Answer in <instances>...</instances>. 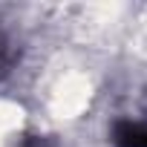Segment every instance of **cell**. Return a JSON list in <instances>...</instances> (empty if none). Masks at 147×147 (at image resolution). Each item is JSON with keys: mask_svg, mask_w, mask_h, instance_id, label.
I'll return each mask as SVG.
<instances>
[{"mask_svg": "<svg viewBox=\"0 0 147 147\" xmlns=\"http://www.w3.org/2000/svg\"><path fill=\"white\" fill-rule=\"evenodd\" d=\"M115 147H147V118H121L113 124Z\"/></svg>", "mask_w": 147, "mask_h": 147, "instance_id": "1", "label": "cell"}, {"mask_svg": "<svg viewBox=\"0 0 147 147\" xmlns=\"http://www.w3.org/2000/svg\"><path fill=\"white\" fill-rule=\"evenodd\" d=\"M23 147H49V141H46V138H32V141H26Z\"/></svg>", "mask_w": 147, "mask_h": 147, "instance_id": "2", "label": "cell"}]
</instances>
